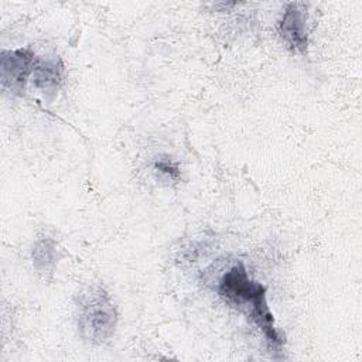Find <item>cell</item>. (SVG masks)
Instances as JSON below:
<instances>
[{"label": "cell", "mask_w": 362, "mask_h": 362, "mask_svg": "<svg viewBox=\"0 0 362 362\" xmlns=\"http://www.w3.org/2000/svg\"><path fill=\"white\" fill-rule=\"evenodd\" d=\"M303 3H288L279 23L280 35L287 45L300 54H305L307 38V13Z\"/></svg>", "instance_id": "cell-4"}, {"label": "cell", "mask_w": 362, "mask_h": 362, "mask_svg": "<svg viewBox=\"0 0 362 362\" xmlns=\"http://www.w3.org/2000/svg\"><path fill=\"white\" fill-rule=\"evenodd\" d=\"M78 308V327L85 339L100 344L113 335L116 310L110 296L102 287L82 294Z\"/></svg>", "instance_id": "cell-2"}, {"label": "cell", "mask_w": 362, "mask_h": 362, "mask_svg": "<svg viewBox=\"0 0 362 362\" xmlns=\"http://www.w3.org/2000/svg\"><path fill=\"white\" fill-rule=\"evenodd\" d=\"M55 243L51 239H42L40 240L34 250H33V262L35 267H48L49 264H54L55 262Z\"/></svg>", "instance_id": "cell-6"}, {"label": "cell", "mask_w": 362, "mask_h": 362, "mask_svg": "<svg viewBox=\"0 0 362 362\" xmlns=\"http://www.w3.org/2000/svg\"><path fill=\"white\" fill-rule=\"evenodd\" d=\"M218 293L233 305L247 307L252 320L263 331L273 346H280L283 338L274 327L273 315L266 303L264 287L249 277L242 263L233 264L221 279Z\"/></svg>", "instance_id": "cell-1"}, {"label": "cell", "mask_w": 362, "mask_h": 362, "mask_svg": "<svg viewBox=\"0 0 362 362\" xmlns=\"http://www.w3.org/2000/svg\"><path fill=\"white\" fill-rule=\"evenodd\" d=\"M154 168L168 177L170 180H177L180 177V170L178 167L170 160V158H160L156 161Z\"/></svg>", "instance_id": "cell-7"}, {"label": "cell", "mask_w": 362, "mask_h": 362, "mask_svg": "<svg viewBox=\"0 0 362 362\" xmlns=\"http://www.w3.org/2000/svg\"><path fill=\"white\" fill-rule=\"evenodd\" d=\"M64 66L59 58H37L33 69V83L42 92H55L62 82Z\"/></svg>", "instance_id": "cell-5"}, {"label": "cell", "mask_w": 362, "mask_h": 362, "mask_svg": "<svg viewBox=\"0 0 362 362\" xmlns=\"http://www.w3.org/2000/svg\"><path fill=\"white\" fill-rule=\"evenodd\" d=\"M35 55L30 48L1 52V83L13 93L21 95L28 76L33 75Z\"/></svg>", "instance_id": "cell-3"}]
</instances>
